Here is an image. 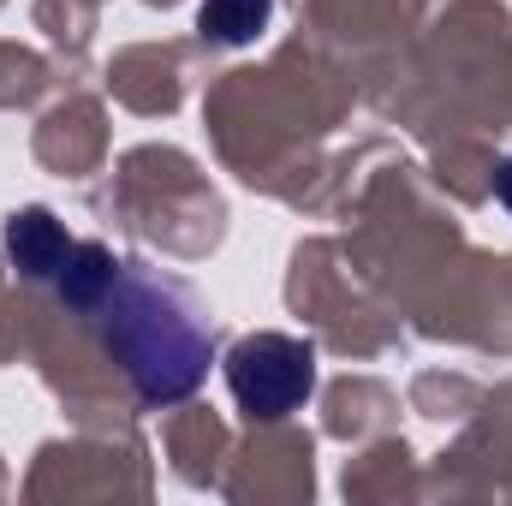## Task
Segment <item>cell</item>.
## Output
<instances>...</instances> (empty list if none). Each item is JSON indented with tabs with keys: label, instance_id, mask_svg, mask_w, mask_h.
I'll return each instance as SVG.
<instances>
[{
	"label": "cell",
	"instance_id": "obj_1",
	"mask_svg": "<svg viewBox=\"0 0 512 506\" xmlns=\"http://www.w3.org/2000/svg\"><path fill=\"white\" fill-rule=\"evenodd\" d=\"M114 316H108V346L120 352L131 387L143 405H173L185 399L203 370H209V334L203 322L185 310V298L161 280H143V274H126L114 280L108 292Z\"/></svg>",
	"mask_w": 512,
	"mask_h": 506
},
{
	"label": "cell",
	"instance_id": "obj_2",
	"mask_svg": "<svg viewBox=\"0 0 512 506\" xmlns=\"http://www.w3.org/2000/svg\"><path fill=\"white\" fill-rule=\"evenodd\" d=\"M227 387H233L239 411L286 417L316 387V352L304 340H286V334H251L227 352Z\"/></svg>",
	"mask_w": 512,
	"mask_h": 506
},
{
	"label": "cell",
	"instance_id": "obj_3",
	"mask_svg": "<svg viewBox=\"0 0 512 506\" xmlns=\"http://www.w3.org/2000/svg\"><path fill=\"white\" fill-rule=\"evenodd\" d=\"M66 251H72V239H66V227L48 209H18L6 221V256H12V268L24 280H54V268L66 262Z\"/></svg>",
	"mask_w": 512,
	"mask_h": 506
},
{
	"label": "cell",
	"instance_id": "obj_4",
	"mask_svg": "<svg viewBox=\"0 0 512 506\" xmlns=\"http://www.w3.org/2000/svg\"><path fill=\"white\" fill-rule=\"evenodd\" d=\"M114 280H120V262H114V251H108V245H96V239L72 245V251H66V262L54 268V286H60V298H66V304H78V310H96V304H108Z\"/></svg>",
	"mask_w": 512,
	"mask_h": 506
},
{
	"label": "cell",
	"instance_id": "obj_5",
	"mask_svg": "<svg viewBox=\"0 0 512 506\" xmlns=\"http://www.w3.org/2000/svg\"><path fill=\"white\" fill-rule=\"evenodd\" d=\"M268 12H274V0H203L197 24H203L209 42L239 48V42H256L268 30Z\"/></svg>",
	"mask_w": 512,
	"mask_h": 506
},
{
	"label": "cell",
	"instance_id": "obj_6",
	"mask_svg": "<svg viewBox=\"0 0 512 506\" xmlns=\"http://www.w3.org/2000/svg\"><path fill=\"white\" fill-rule=\"evenodd\" d=\"M495 191H501V203H507V209H512V161H507V167H501V179H495Z\"/></svg>",
	"mask_w": 512,
	"mask_h": 506
}]
</instances>
